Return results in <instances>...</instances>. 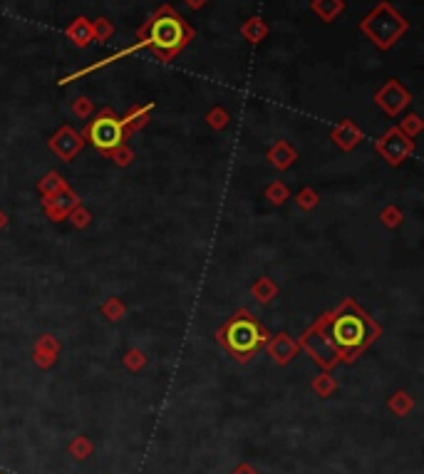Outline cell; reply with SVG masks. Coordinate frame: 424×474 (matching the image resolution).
Returning <instances> with one entry per match:
<instances>
[{"label":"cell","mask_w":424,"mask_h":474,"mask_svg":"<svg viewBox=\"0 0 424 474\" xmlns=\"http://www.w3.org/2000/svg\"><path fill=\"white\" fill-rule=\"evenodd\" d=\"M263 340H266V335L250 318H239L226 330V345H229L231 353L239 355V360H248Z\"/></svg>","instance_id":"cell-2"},{"label":"cell","mask_w":424,"mask_h":474,"mask_svg":"<svg viewBox=\"0 0 424 474\" xmlns=\"http://www.w3.org/2000/svg\"><path fill=\"white\" fill-rule=\"evenodd\" d=\"M186 3H189L191 8H202L204 3H206V0H186Z\"/></svg>","instance_id":"cell-16"},{"label":"cell","mask_w":424,"mask_h":474,"mask_svg":"<svg viewBox=\"0 0 424 474\" xmlns=\"http://www.w3.org/2000/svg\"><path fill=\"white\" fill-rule=\"evenodd\" d=\"M112 33H115V27H112V22L104 20V18H99V20L92 25V38H97V40H107Z\"/></svg>","instance_id":"cell-11"},{"label":"cell","mask_w":424,"mask_h":474,"mask_svg":"<svg viewBox=\"0 0 424 474\" xmlns=\"http://www.w3.org/2000/svg\"><path fill=\"white\" fill-rule=\"evenodd\" d=\"M412 398H409V395H404V393H397L395 395V398L390 400V407H392V412L395 414H400V417H402V414H407L409 410H412Z\"/></svg>","instance_id":"cell-10"},{"label":"cell","mask_w":424,"mask_h":474,"mask_svg":"<svg viewBox=\"0 0 424 474\" xmlns=\"http://www.w3.org/2000/svg\"><path fill=\"white\" fill-rule=\"evenodd\" d=\"M234 474H258V472H256V469H253V467H248V464H241V467L236 469Z\"/></svg>","instance_id":"cell-15"},{"label":"cell","mask_w":424,"mask_h":474,"mask_svg":"<svg viewBox=\"0 0 424 474\" xmlns=\"http://www.w3.org/2000/svg\"><path fill=\"white\" fill-rule=\"evenodd\" d=\"M377 102L382 104V107L387 109V112H397L402 104H407L409 102V95L404 92V90H400V85H387L385 90H382L380 95H377Z\"/></svg>","instance_id":"cell-5"},{"label":"cell","mask_w":424,"mask_h":474,"mask_svg":"<svg viewBox=\"0 0 424 474\" xmlns=\"http://www.w3.org/2000/svg\"><path fill=\"white\" fill-rule=\"evenodd\" d=\"M75 109H77V112H80V115H85V112H90V109H92V104H90L85 97H80V102H77V107H75Z\"/></svg>","instance_id":"cell-14"},{"label":"cell","mask_w":424,"mask_h":474,"mask_svg":"<svg viewBox=\"0 0 424 474\" xmlns=\"http://www.w3.org/2000/svg\"><path fill=\"white\" fill-rule=\"evenodd\" d=\"M87 137L90 142L97 149H102V152H115L122 144V137H125V125H122L112 112H104L102 117H97V120L90 125Z\"/></svg>","instance_id":"cell-3"},{"label":"cell","mask_w":424,"mask_h":474,"mask_svg":"<svg viewBox=\"0 0 424 474\" xmlns=\"http://www.w3.org/2000/svg\"><path fill=\"white\" fill-rule=\"evenodd\" d=\"M241 33L246 35V38L250 40V43H258V40H263L266 38V33H268V27L263 25V20H258V18H253V20H248L243 25V30Z\"/></svg>","instance_id":"cell-8"},{"label":"cell","mask_w":424,"mask_h":474,"mask_svg":"<svg viewBox=\"0 0 424 474\" xmlns=\"http://www.w3.org/2000/svg\"><path fill=\"white\" fill-rule=\"evenodd\" d=\"M332 335H335L337 345L345 350H355L362 345L365 340V328H362V321L355 316H343L340 321L335 323V328H332Z\"/></svg>","instance_id":"cell-4"},{"label":"cell","mask_w":424,"mask_h":474,"mask_svg":"<svg viewBox=\"0 0 424 474\" xmlns=\"http://www.w3.org/2000/svg\"><path fill=\"white\" fill-rule=\"evenodd\" d=\"M70 454L75 459H87L90 454H92V442H90L87 437H75V440L70 442Z\"/></svg>","instance_id":"cell-9"},{"label":"cell","mask_w":424,"mask_h":474,"mask_svg":"<svg viewBox=\"0 0 424 474\" xmlns=\"http://www.w3.org/2000/svg\"><path fill=\"white\" fill-rule=\"evenodd\" d=\"M191 35H194L191 27H186L184 22H181V18L169 6L162 8V11L152 18V22L141 30V40H147V45L157 50V55L164 62H167L169 57H174V55L189 43Z\"/></svg>","instance_id":"cell-1"},{"label":"cell","mask_w":424,"mask_h":474,"mask_svg":"<svg viewBox=\"0 0 424 474\" xmlns=\"http://www.w3.org/2000/svg\"><path fill=\"white\" fill-rule=\"evenodd\" d=\"M316 13L320 18H325V20H330V18H335L337 13L343 11V0H316Z\"/></svg>","instance_id":"cell-7"},{"label":"cell","mask_w":424,"mask_h":474,"mask_svg":"<svg viewBox=\"0 0 424 474\" xmlns=\"http://www.w3.org/2000/svg\"><path fill=\"white\" fill-rule=\"evenodd\" d=\"M125 363L132 368V370H139L141 363H144V358H141L139 353H129V355H127V358H125Z\"/></svg>","instance_id":"cell-13"},{"label":"cell","mask_w":424,"mask_h":474,"mask_svg":"<svg viewBox=\"0 0 424 474\" xmlns=\"http://www.w3.org/2000/svg\"><path fill=\"white\" fill-rule=\"evenodd\" d=\"M67 35H70V38L75 40L80 48H85V45L92 40V25H90L85 18H77V20L72 22L70 27H67Z\"/></svg>","instance_id":"cell-6"},{"label":"cell","mask_w":424,"mask_h":474,"mask_svg":"<svg viewBox=\"0 0 424 474\" xmlns=\"http://www.w3.org/2000/svg\"><path fill=\"white\" fill-rule=\"evenodd\" d=\"M313 387H316V393H320L323 398H325V395H330L332 390H335V382H332V377L323 375V377H318L316 385H313Z\"/></svg>","instance_id":"cell-12"}]
</instances>
